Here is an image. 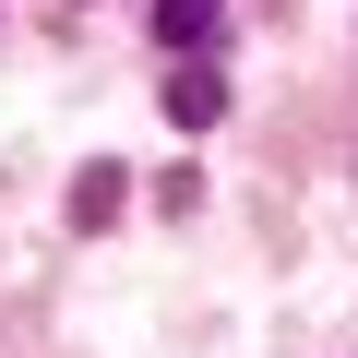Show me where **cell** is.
Masks as SVG:
<instances>
[{
	"label": "cell",
	"mask_w": 358,
	"mask_h": 358,
	"mask_svg": "<svg viewBox=\"0 0 358 358\" xmlns=\"http://www.w3.org/2000/svg\"><path fill=\"white\" fill-rule=\"evenodd\" d=\"M167 120H179V131H215V120H227V72L179 60V72H167Z\"/></svg>",
	"instance_id": "1"
},
{
	"label": "cell",
	"mask_w": 358,
	"mask_h": 358,
	"mask_svg": "<svg viewBox=\"0 0 358 358\" xmlns=\"http://www.w3.org/2000/svg\"><path fill=\"white\" fill-rule=\"evenodd\" d=\"M215 13H227V0H155V48H167V60H203Z\"/></svg>",
	"instance_id": "2"
},
{
	"label": "cell",
	"mask_w": 358,
	"mask_h": 358,
	"mask_svg": "<svg viewBox=\"0 0 358 358\" xmlns=\"http://www.w3.org/2000/svg\"><path fill=\"white\" fill-rule=\"evenodd\" d=\"M120 203H131V179H120V167L96 155V167L72 179V227H120Z\"/></svg>",
	"instance_id": "3"
}]
</instances>
